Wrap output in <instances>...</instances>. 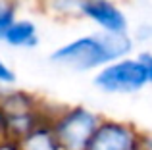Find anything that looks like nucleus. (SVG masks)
<instances>
[{
    "mask_svg": "<svg viewBox=\"0 0 152 150\" xmlns=\"http://www.w3.org/2000/svg\"><path fill=\"white\" fill-rule=\"evenodd\" d=\"M137 58H139V62L142 64V68H145L148 85H152V52H150V50H142V52L137 54Z\"/></svg>",
    "mask_w": 152,
    "mask_h": 150,
    "instance_id": "obj_12",
    "label": "nucleus"
},
{
    "mask_svg": "<svg viewBox=\"0 0 152 150\" xmlns=\"http://www.w3.org/2000/svg\"><path fill=\"white\" fill-rule=\"evenodd\" d=\"M133 41H139V42L152 41V23H141L133 35Z\"/></svg>",
    "mask_w": 152,
    "mask_h": 150,
    "instance_id": "obj_13",
    "label": "nucleus"
},
{
    "mask_svg": "<svg viewBox=\"0 0 152 150\" xmlns=\"http://www.w3.org/2000/svg\"><path fill=\"white\" fill-rule=\"evenodd\" d=\"M18 143L19 150H62L60 143L56 139L54 131L50 127V121L45 119L42 123H39L33 131H29L27 135H23Z\"/></svg>",
    "mask_w": 152,
    "mask_h": 150,
    "instance_id": "obj_8",
    "label": "nucleus"
},
{
    "mask_svg": "<svg viewBox=\"0 0 152 150\" xmlns=\"http://www.w3.org/2000/svg\"><path fill=\"white\" fill-rule=\"evenodd\" d=\"M48 121L62 150H87L102 116L87 106H56Z\"/></svg>",
    "mask_w": 152,
    "mask_h": 150,
    "instance_id": "obj_3",
    "label": "nucleus"
},
{
    "mask_svg": "<svg viewBox=\"0 0 152 150\" xmlns=\"http://www.w3.org/2000/svg\"><path fill=\"white\" fill-rule=\"evenodd\" d=\"M142 131L123 119L102 117L87 150H141Z\"/></svg>",
    "mask_w": 152,
    "mask_h": 150,
    "instance_id": "obj_5",
    "label": "nucleus"
},
{
    "mask_svg": "<svg viewBox=\"0 0 152 150\" xmlns=\"http://www.w3.org/2000/svg\"><path fill=\"white\" fill-rule=\"evenodd\" d=\"M46 15L60 21H71L81 17L83 0H39Z\"/></svg>",
    "mask_w": 152,
    "mask_h": 150,
    "instance_id": "obj_9",
    "label": "nucleus"
},
{
    "mask_svg": "<svg viewBox=\"0 0 152 150\" xmlns=\"http://www.w3.org/2000/svg\"><path fill=\"white\" fill-rule=\"evenodd\" d=\"M141 150H152V135H146V133H142Z\"/></svg>",
    "mask_w": 152,
    "mask_h": 150,
    "instance_id": "obj_16",
    "label": "nucleus"
},
{
    "mask_svg": "<svg viewBox=\"0 0 152 150\" xmlns=\"http://www.w3.org/2000/svg\"><path fill=\"white\" fill-rule=\"evenodd\" d=\"M93 85L96 90L112 96H129L137 94L148 85L146 73L137 56H127L114 60L110 64L96 69L93 77Z\"/></svg>",
    "mask_w": 152,
    "mask_h": 150,
    "instance_id": "obj_4",
    "label": "nucleus"
},
{
    "mask_svg": "<svg viewBox=\"0 0 152 150\" xmlns=\"http://www.w3.org/2000/svg\"><path fill=\"white\" fill-rule=\"evenodd\" d=\"M0 106L4 110V119H6V139L10 141H19L23 135L33 131L39 123L50 119L56 110H50L35 94L15 89H2Z\"/></svg>",
    "mask_w": 152,
    "mask_h": 150,
    "instance_id": "obj_2",
    "label": "nucleus"
},
{
    "mask_svg": "<svg viewBox=\"0 0 152 150\" xmlns=\"http://www.w3.org/2000/svg\"><path fill=\"white\" fill-rule=\"evenodd\" d=\"M2 42L10 48L15 50H33L39 46L41 37H39V25L33 19L18 17L6 31Z\"/></svg>",
    "mask_w": 152,
    "mask_h": 150,
    "instance_id": "obj_7",
    "label": "nucleus"
},
{
    "mask_svg": "<svg viewBox=\"0 0 152 150\" xmlns=\"http://www.w3.org/2000/svg\"><path fill=\"white\" fill-rule=\"evenodd\" d=\"M15 81H18L15 71L0 58V89H10L15 85Z\"/></svg>",
    "mask_w": 152,
    "mask_h": 150,
    "instance_id": "obj_11",
    "label": "nucleus"
},
{
    "mask_svg": "<svg viewBox=\"0 0 152 150\" xmlns=\"http://www.w3.org/2000/svg\"><path fill=\"white\" fill-rule=\"evenodd\" d=\"M0 150H19V148H18V143H15V141L2 139L0 141Z\"/></svg>",
    "mask_w": 152,
    "mask_h": 150,
    "instance_id": "obj_14",
    "label": "nucleus"
},
{
    "mask_svg": "<svg viewBox=\"0 0 152 150\" xmlns=\"http://www.w3.org/2000/svg\"><path fill=\"white\" fill-rule=\"evenodd\" d=\"M81 17L91 21L102 33H129V19L118 0H83Z\"/></svg>",
    "mask_w": 152,
    "mask_h": 150,
    "instance_id": "obj_6",
    "label": "nucleus"
},
{
    "mask_svg": "<svg viewBox=\"0 0 152 150\" xmlns=\"http://www.w3.org/2000/svg\"><path fill=\"white\" fill-rule=\"evenodd\" d=\"M18 19V8L14 0H0V41L4 39L10 25Z\"/></svg>",
    "mask_w": 152,
    "mask_h": 150,
    "instance_id": "obj_10",
    "label": "nucleus"
},
{
    "mask_svg": "<svg viewBox=\"0 0 152 150\" xmlns=\"http://www.w3.org/2000/svg\"><path fill=\"white\" fill-rule=\"evenodd\" d=\"M133 50H135V41L129 33L112 35L94 31V33L81 35V37L54 48L50 52L48 60L50 64L69 69V71L89 73L96 71L102 66L110 64L114 60L131 56Z\"/></svg>",
    "mask_w": 152,
    "mask_h": 150,
    "instance_id": "obj_1",
    "label": "nucleus"
},
{
    "mask_svg": "<svg viewBox=\"0 0 152 150\" xmlns=\"http://www.w3.org/2000/svg\"><path fill=\"white\" fill-rule=\"evenodd\" d=\"M0 92H2V89H0ZM2 139H6V119H4V110L0 106V141Z\"/></svg>",
    "mask_w": 152,
    "mask_h": 150,
    "instance_id": "obj_15",
    "label": "nucleus"
}]
</instances>
